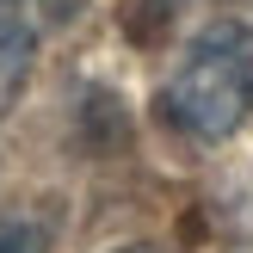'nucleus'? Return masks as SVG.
Returning <instances> with one entry per match:
<instances>
[{"instance_id": "nucleus-4", "label": "nucleus", "mask_w": 253, "mask_h": 253, "mask_svg": "<svg viewBox=\"0 0 253 253\" xmlns=\"http://www.w3.org/2000/svg\"><path fill=\"white\" fill-rule=\"evenodd\" d=\"M130 253H142V247H130Z\"/></svg>"}, {"instance_id": "nucleus-1", "label": "nucleus", "mask_w": 253, "mask_h": 253, "mask_svg": "<svg viewBox=\"0 0 253 253\" xmlns=\"http://www.w3.org/2000/svg\"><path fill=\"white\" fill-rule=\"evenodd\" d=\"M161 118L185 142H229L253 118V25H210L185 43L161 86Z\"/></svg>"}, {"instance_id": "nucleus-3", "label": "nucleus", "mask_w": 253, "mask_h": 253, "mask_svg": "<svg viewBox=\"0 0 253 253\" xmlns=\"http://www.w3.org/2000/svg\"><path fill=\"white\" fill-rule=\"evenodd\" d=\"M56 216L49 210H0V253H49Z\"/></svg>"}, {"instance_id": "nucleus-2", "label": "nucleus", "mask_w": 253, "mask_h": 253, "mask_svg": "<svg viewBox=\"0 0 253 253\" xmlns=\"http://www.w3.org/2000/svg\"><path fill=\"white\" fill-rule=\"evenodd\" d=\"M74 12H81V0H0V111L31 81V62L43 49V37L62 31Z\"/></svg>"}]
</instances>
